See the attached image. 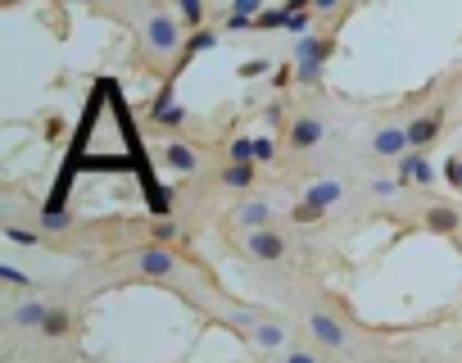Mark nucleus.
Returning a JSON list of instances; mask_svg holds the SVG:
<instances>
[{"mask_svg": "<svg viewBox=\"0 0 462 363\" xmlns=\"http://www.w3.org/2000/svg\"><path fill=\"white\" fill-rule=\"evenodd\" d=\"M140 45H145V55L150 59H172L177 50L186 45V32L182 23H177V10H150L145 23H140Z\"/></svg>", "mask_w": 462, "mask_h": 363, "instance_id": "f257e3e1", "label": "nucleus"}, {"mask_svg": "<svg viewBox=\"0 0 462 363\" xmlns=\"http://www.w3.org/2000/svg\"><path fill=\"white\" fill-rule=\"evenodd\" d=\"M367 150H372V159H381V164H399V159H408V154H412L408 123H381L377 132H372V141H367Z\"/></svg>", "mask_w": 462, "mask_h": 363, "instance_id": "f03ea898", "label": "nucleus"}, {"mask_svg": "<svg viewBox=\"0 0 462 363\" xmlns=\"http://www.w3.org/2000/svg\"><path fill=\"white\" fill-rule=\"evenodd\" d=\"M304 327H308V336H313V345H317V350H344V341H349L344 322L335 318V313H326V309H308Z\"/></svg>", "mask_w": 462, "mask_h": 363, "instance_id": "7ed1b4c3", "label": "nucleus"}, {"mask_svg": "<svg viewBox=\"0 0 462 363\" xmlns=\"http://www.w3.org/2000/svg\"><path fill=\"white\" fill-rule=\"evenodd\" d=\"M286 254H291V241H286L277 227L249 231V236H245V259H254V264H281Z\"/></svg>", "mask_w": 462, "mask_h": 363, "instance_id": "20e7f679", "label": "nucleus"}, {"mask_svg": "<svg viewBox=\"0 0 462 363\" xmlns=\"http://www.w3.org/2000/svg\"><path fill=\"white\" fill-rule=\"evenodd\" d=\"M231 218H236V227L249 236V231H268L272 218H277V209H272V200H263V196H245Z\"/></svg>", "mask_w": 462, "mask_h": 363, "instance_id": "39448f33", "label": "nucleus"}, {"mask_svg": "<svg viewBox=\"0 0 462 363\" xmlns=\"http://www.w3.org/2000/svg\"><path fill=\"white\" fill-rule=\"evenodd\" d=\"M150 123H154V127H163V132H182L186 123H191V110L172 96V87H163L159 100H154V110H150Z\"/></svg>", "mask_w": 462, "mask_h": 363, "instance_id": "423d86ee", "label": "nucleus"}, {"mask_svg": "<svg viewBox=\"0 0 462 363\" xmlns=\"http://www.w3.org/2000/svg\"><path fill=\"white\" fill-rule=\"evenodd\" d=\"M322 136H326V123L317 118V114H300V118L291 123V132H286V145H291L295 154H308V150L322 145Z\"/></svg>", "mask_w": 462, "mask_h": 363, "instance_id": "0eeeda50", "label": "nucleus"}, {"mask_svg": "<svg viewBox=\"0 0 462 363\" xmlns=\"http://www.w3.org/2000/svg\"><path fill=\"white\" fill-rule=\"evenodd\" d=\"M440 132H444V105H430V110H421L417 118L408 123V136H412V150L417 154H426Z\"/></svg>", "mask_w": 462, "mask_h": 363, "instance_id": "6e6552de", "label": "nucleus"}, {"mask_svg": "<svg viewBox=\"0 0 462 363\" xmlns=\"http://www.w3.org/2000/svg\"><path fill=\"white\" fill-rule=\"evenodd\" d=\"M136 273L168 282V277H177V254L168 245H145V250H136Z\"/></svg>", "mask_w": 462, "mask_h": 363, "instance_id": "1a4fd4ad", "label": "nucleus"}, {"mask_svg": "<svg viewBox=\"0 0 462 363\" xmlns=\"http://www.w3.org/2000/svg\"><path fill=\"white\" fill-rule=\"evenodd\" d=\"M249 341H254L258 350H291V322L254 318V322H249Z\"/></svg>", "mask_w": 462, "mask_h": 363, "instance_id": "9d476101", "label": "nucleus"}, {"mask_svg": "<svg viewBox=\"0 0 462 363\" xmlns=\"http://www.w3.org/2000/svg\"><path fill=\"white\" fill-rule=\"evenodd\" d=\"M163 164L182 177H195L200 173V154H195V145L186 141V136H168V141H163Z\"/></svg>", "mask_w": 462, "mask_h": 363, "instance_id": "9b49d317", "label": "nucleus"}, {"mask_svg": "<svg viewBox=\"0 0 462 363\" xmlns=\"http://www.w3.org/2000/svg\"><path fill=\"white\" fill-rule=\"evenodd\" d=\"M50 309L54 304H45L41 295H28V300H19V304L10 309V322H14V327H23V331H41L45 318H50Z\"/></svg>", "mask_w": 462, "mask_h": 363, "instance_id": "f8f14e48", "label": "nucleus"}, {"mask_svg": "<svg viewBox=\"0 0 462 363\" xmlns=\"http://www.w3.org/2000/svg\"><path fill=\"white\" fill-rule=\"evenodd\" d=\"M399 182H403V187H435V164H430V159H426V154H417V150H412L408 154V159H399Z\"/></svg>", "mask_w": 462, "mask_h": 363, "instance_id": "ddd939ff", "label": "nucleus"}, {"mask_svg": "<svg viewBox=\"0 0 462 363\" xmlns=\"http://www.w3.org/2000/svg\"><path fill=\"white\" fill-rule=\"evenodd\" d=\"M304 200H308L317 214H326V209H335L344 200V182H335V177H317L308 191H304Z\"/></svg>", "mask_w": 462, "mask_h": 363, "instance_id": "4468645a", "label": "nucleus"}, {"mask_svg": "<svg viewBox=\"0 0 462 363\" xmlns=\"http://www.w3.org/2000/svg\"><path fill=\"white\" fill-rule=\"evenodd\" d=\"M421 218H426V231H430V236H453V231L462 227V218H458V209H453V205H426V214H421Z\"/></svg>", "mask_w": 462, "mask_h": 363, "instance_id": "2eb2a0df", "label": "nucleus"}, {"mask_svg": "<svg viewBox=\"0 0 462 363\" xmlns=\"http://www.w3.org/2000/svg\"><path fill=\"white\" fill-rule=\"evenodd\" d=\"M218 182H222L227 191H254V182H258V164H222Z\"/></svg>", "mask_w": 462, "mask_h": 363, "instance_id": "dca6fc26", "label": "nucleus"}, {"mask_svg": "<svg viewBox=\"0 0 462 363\" xmlns=\"http://www.w3.org/2000/svg\"><path fill=\"white\" fill-rule=\"evenodd\" d=\"M0 287H10L14 295H23V300L36 295V282H32L28 273H23V268L14 264V259H0Z\"/></svg>", "mask_w": 462, "mask_h": 363, "instance_id": "f3484780", "label": "nucleus"}, {"mask_svg": "<svg viewBox=\"0 0 462 363\" xmlns=\"http://www.w3.org/2000/svg\"><path fill=\"white\" fill-rule=\"evenodd\" d=\"M213 45H218V32H213V28H200V32H186V45H182V64H191L195 55H209ZM182 64L172 68V73H182Z\"/></svg>", "mask_w": 462, "mask_h": 363, "instance_id": "a211bd4d", "label": "nucleus"}, {"mask_svg": "<svg viewBox=\"0 0 462 363\" xmlns=\"http://www.w3.org/2000/svg\"><path fill=\"white\" fill-rule=\"evenodd\" d=\"M0 236H5L10 245H19V250H41V245H45V231L41 227H19V222H5Z\"/></svg>", "mask_w": 462, "mask_h": 363, "instance_id": "6ab92c4d", "label": "nucleus"}, {"mask_svg": "<svg viewBox=\"0 0 462 363\" xmlns=\"http://www.w3.org/2000/svg\"><path fill=\"white\" fill-rule=\"evenodd\" d=\"M68 331H73V313H68L64 304H54V309H50V318H45V327H41V336L59 341V336H68Z\"/></svg>", "mask_w": 462, "mask_h": 363, "instance_id": "aec40b11", "label": "nucleus"}, {"mask_svg": "<svg viewBox=\"0 0 462 363\" xmlns=\"http://www.w3.org/2000/svg\"><path fill=\"white\" fill-rule=\"evenodd\" d=\"M403 191H408V187H403L399 177H386V173L367 182V196H372V200H399V196H403Z\"/></svg>", "mask_w": 462, "mask_h": 363, "instance_id": "412c9836", "label": "nucleus"}, {"mask_svg": "<svg viewBox=\"0 0 462 363\" xmlns=\"http://www.w3.org/2000/svg\"><path fill=\"white\" fill-rule=\"evenodd\" d=\"M204 19H209V10L200 5V0H182V5H177V23H182V28H191V32H200V28H204Z\"/></svg>", "mask_w": 462, "mask_h": 363, "instance_id": "4be33fe9", "label": "nucleus"}, {"mask_svg": "<svg viewBox=\"0 0 462 363\" xmlns=\"http://www.w3.org/2000/svg\"><path fill=\"white\" fill-rule=\"evenodd\" d=\"M227 164H254V136H236L227 145Z\"/></svg>", "mask_w": 462, "mask_h": 363, "instance_id": "5701e85b", "label": "nucleus"}, {"mask_svg": "<svg viewBox=\"0 0 462 363\" xmlns=\"http://www.w3.org/2000/svg\"><path fill=\"white\" fill-rule=\"evenodd\" d=\"M322 73H326V64H322V59H313V64H300V68H295V82H300V87H317V82H322Z\"/></svg>", "mask_w": 462, "mask_h": 363, "instance_id": "b1692460", "label": "nucleus"}, {"mask_svg": "<svg viewBox=\"0 0 462 363\" xmlns=\"http://www.w3.org/2000/svg\"><path fill=\"white\" fill-rule=\"evenodd\" d=\"M281 363H322V354H317V345H291L281 354Z\"/></svg>", "mask_w": 462, "mask_h": 363, "instance_id": "393cba45", "label": "nucleus"}, {"mask_svg": "<svg viewBox=\"0 0 462 363\" xmlns=\"http://www.w3.org/2000/svg\"><path fill=\"white\" fill-rule=\"evenodd\" d=\"M440 177H444V182H449V187H453V191H458V196H462V154H449V159H444Z\"/></svg>", "mask_w": 462, "mask_h": 363, "instance_id": "a878e982", "label": "nucleus"}, {"mask_svg": "<svg viewBox=\"0 0 462 363\" xmlns=\"http://www.w3.org/2000/svg\"><path fill=\"white\" fill-rule=\"evenodd\" d=\"M272 159H277V141L258 132L254 136V164H272Z\"/></svg>", "mask_w": 462, "mask_h": 363, "instance_id": "bb28decb", "label": "nucleus"}, {"mask_svg": "<svg viewBox=\"0 0 462 363\" xmlns=\"http://www.w3.org/2000/svg\"><path fill=\"white\" fill-rule=\"evenodd\" d=\"M268 68H272V59H263V55H258V59H245V64H240L236 73L245 77V82H258V77L268 73Z\"/></svg>", "mask_w": 462, "mask_h": 363, "instance_id": "cd10ccee", "label": "nucleus"}, {"mask_svg": "<svg viewBox=\"0 0 462 363\" xmlns=\"http://www.w3.org/2000/svg\"><path fill=\"white\" fill-rule=\"evenodd\" d=\"M317 218H326V214H317L308 200H300V205H295V222H317Z\"/></svg>", "mask_w": 462, "mask_h": 363, "instance_id": "c85d7f7f", "label": "nucleus"}, {"mask_svg": "<svg viewBox=\"0 0 462 363\" xmlns=\"http://www.w3.org/2000/svg\"><path fill=\"white\" fill-rule=\"evenodd\" d=\"M64 227H68L64 214H45V218H41V231H64Z\"/></svg>", "mask_w": 462, "mask_h": 363, "instance_id": "c756f323", "label": "nucleus"}, {"mask_svg": "<svg viewBox=\"0 0 462 363\" xmlns=\"http://www.w3.org/2000/svg\"><path fill=\"white\" fill-rule=\"evenodd\" d=\"M254 28H281V10H263V19H258Z\"/></svg>", "mask_w": 462, "mask_h": 363, "instance_id": "7c9ffc66", "label": "nucleus"}, {"mask_svg": "<svg viewBox=\"0 0 462 363\" xmlns=\"http://www.w3.org/2000/svg\"><path fill=\"white\" fill-rule=\"evenodd\" d=\"M372 363H403V359H390V354H377V359H372Z\"/></svg>", "mask_w": 462, "mask_h": 363, "instance_id": "2f4dec72", "label": "nucleus"}]
</instances>
